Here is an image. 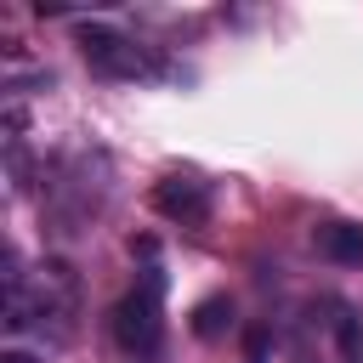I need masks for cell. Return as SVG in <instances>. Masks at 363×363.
Instances as JSON below:
<instances>
[{
	"instance_id": "5",
	"label": "cell",
	"mask_w": 363,
	"mask_h": 363,
	"mask_svg": "<svg viewBox=\"0 0 363 363\" xmlns=\"http://www.w3.org/2000/svg\"><path fill=\"white\" fill-rule=\"evenodd\" d=\"M221 329H233V301H227V295L199 301V306H193V335H199V340H216Z\"/></svg>"
},
{
	"instance_id": "3",
	"label": "cell",
	"mask_w": 363,
	"mask_h": 363,
	"mask_svg": "<svg viewBox=\"0 0 363 363\" xmlns=\"http://www.w3.org/2000/svg\"><path fill=\"white\" fill-rule=\"evenodd\" d=\"M153 210L170 216V221H182V227H199L210 216V187L199 176H164L153 187Z\"/></svg>"
},
{
	"instance_id": "1",
	"label": "cell",
	"mask_w": 363,
	"mask_h": 363,
	"mask_svg": "<svg viewBox=\"0 0 363 363\" xmlns=\"http://www.w3.org/2000/svg\"><path fill=\"white\" fill-rule=\"evenodd\" d=\"M79 51H85V62H91L96 74H108V79H153V74H164V62H159L147 45H136V40H125V34L102 28V23H85V28H79Z\"/></svg>"
},
{
	"instance_id": "6",
	"label": "cell",
	"mask_w": 363,
	"mask_h": 363,
	"mask_svg": "<svg viewBox=\"0 0 363 363\" xmlns=\"http://www.w3.org/2000/svg\"><path fill=\"white\" fill-rule=\"evenodd\" d=\"M267 346H272V335H267V329H250V335H244V352H250V363H261V357H267Z\"/></svg>"
},
{
	"instance_id": "7",
	"label": "cell",
	"mask_w": 363,
	"mask_h": 363,
	"mask_svg": "<svg viewBox=\"0 0 363 363\" xmlns=\"http://www.w3.org/2000/svg\"><path fill=\"white\" fill-rule=\"evenodd\" d=\"M0 363H40L34 352H0Z\"/></svg>"
},
{
	"instance_id": "8",
	"label": "cell",
	"mask_w": 363,
	"mask_h": 363,
	"mask_svg": "<svg viewBox=\"0 0 363 363\" xmlns=\"http://www.w3.org/2000/svg\"><path fill=\"white\" fill-rule=\"evenodd\" d=\"M352 363H363V357H352Z\"/></svg>"
},
{
	"instance_id": "2",
	"label": "cell",
	"mask_w": 363,
	"mask_h": 363,
	"mask_svg": "<svg viewBox=\"0 0 363 363\" xmlns=\"http://www.w3.org/2000/svg\"><path fill=\"white\" fill-rule=\"evenodd\" d=\"M159 289H164V278H159V272H147V278H142V289H130V295L113 306V340H119L125 352H136V357L159 352V340H164Z\"/></svg>"
},
{
	"instance_id": "4",
	"label": "cell",
	"mask_w": 363,
	"mask_h": 363,
	"mask_svg": "<svg viewBox=\"0 0 363 363\" xmlns=\"http://www.w3.org/2000/svg\"><path fill=\"white\" fill-rule=\"evenodd\" d=\"M318 250L335 267H363V227L357 221H323L318 227Z\"/></svg>"
}]
</instances>
